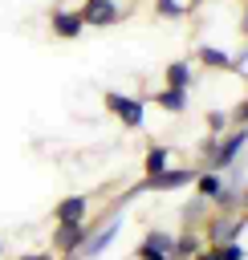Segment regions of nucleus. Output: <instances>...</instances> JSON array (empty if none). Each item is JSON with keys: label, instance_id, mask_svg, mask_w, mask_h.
<instances>
[{"label": "nucleus", "instance_id": "f257e3e1", "mask_svg": "<svg viewBox=\"0 0 248 260\" xmlns=\"http://www.w3.org/2000/svg\"><path fill=\"white\" fill-rule=\"evenodd\" d=\"M106 110H110L126 130H142V122H146V98H142V93L110 89V93H106Z\"/></svg>", "mask_w": 248, "mask_h": 260}, {"label": "nucleus", "instance_id": "f03ea898", "mask_svg": "<svg viewBox=\"0 0 248 260\" xmlns=\"http://www.w3.org/2000/svg\"><path fill=\"white\" fill-rule=\"evenodd\" d=\"M49 32L57 41H77L85 32V20H81V8L77 4H53L49 12Z\"/></svg>", "mask_w": 248, "mask_h": 260}, {"label": "nucleus", "instance_id": "7ed1b4c3", "mask_svg": "<svg viewBox=\"0 0 248 260\" xmlns=\"http://www.w3.org/2000/svg\"><path fill=\"white\" fill-rule=\"evenodd\" d=\"M77 8H81L85 28H110V24H118L126 16V4L122 0H81Z\"/></svg>", "mask_w": 248, "mask_h": 260}, {"label": "nucleus", "instance_id": "20e7f679", "mask_svg": "<svg viewBox=\"0 0 248 260\" xmlns=\"http://www.w3.org/2000/svg\"><path fill=\"white\" fill-rule=\"evenodd\" d=\"M89 232H94V228H89L85 219H73V223H57L49 244H53V252H57V256H77V252H81V244L89 240Z\"/></svg>", "mask_w": 248, "mask_h": 260}, {"label": "nucleus", "instance_id": "39448f33", "mask_svg": "<svg viewBox=\"0 0 248 260\" xmlns=\"http://www.w3.org/2000/svg\"><path fill=\"white\" fill-rule=\"evenodd\" d=\"M195 167H167V171H159V175H150V179H142V187L138 191H154V195H163V191H179V187H191L195 183Z\"/></svg>", "mask_w": 248, "mask_h": 260}, {"label": "nucleus", "instance_id": "423d86ee", "mask_svg": "<svg viewBox=\"0 0 248 260\" xmlns=\"http://www.w3.org/2000/svg\"><path fill=\"white\" fill-rule=\"evenodd\" d=\"M248 146V130L240 126V130H232V134H224L220 142H215V150H211V158L203 162L207 171H228L236 158H240V150Z\"/></svg>", "mask_w": 248, "mask_h": 260}, {"label": "nucleus", "instance_id": "0eeeda50", "mask_svg": "<svg viewBox=\"0 0 248 260\" xmlns=\"http://www.w3.org/2000/svg\"><path fill=\"white\" fill-rule=\"evenodd\" d=\"M244 211H220L211 223H203L207 232H203V240L207 244H228V240H240V232H244Z\"/></svg>", "mask_w": 248, "mask_h": 260}, {"label": "nucleus", "instance_id": "6e6552de", "mask_svg": "<svg viewBox=\"0 0 248 260\" xmlns=\"http://www.w3.org/2000/svg\"><path fill=\"white\" fill-rule=\"evenodd\" d=\"M191 61H195V65H203L207 73H228V69H236V57H232L228 49L211 45V41H199V45H195V53H191Z\"/></svg>", "mask_w": 248, "mask_h": 260}, {"label": "nucleus", "instance_id": "1a4fd4ad", "mask_svg": "<svg viewBox=\"0 0 248 260\" xmlns=\"http://www.w3.org/2000/svg\"><path fill=\"white\" fill-rule=\"evenodd\" d=\"M118 228H122V223H118V219H110L106 228H98V232H89V240L81 244V252H77V260H98V256H102V252H106V248H110V244L118 240Z\"/></svg>", "mask_w": 248, "mask_h": 260}, {"label": "nucleus", "instance_id": "9d476101", "mask_svg": "<svg viewBox=\"0 0 248 260\" xmlns=\"http://www.w3.org/2000/svg\"><path fill=\"white\" fill-rule=\"evenodd\" d=\"M89 195H65V199H57V207H53V223H73V219H85L89 215Z\"/></svg>", "mask_w": 248, "mask_h": 260}, {"label": "nucleus", "instance_id": "9b49d317", "mask_svg": "<svg viewBox=\"0 0 248 260\" xmlns=\"http://www.w3.org/2000/svg\"><path fill=\"white\" fill-rule=\"evenodd\" d=\"M146 102H154L163 114H187V89H179V85H163V89H154Z\"/></svg>", "mask_w": 248, "mask_h": 260}, {"label": "nucleus", "instance_id": "f8f14e48", "mask_svg": "<svg viewBox=\"0 0 248 260\" xmlns=\"http://www.w3.org/2000/svg\"><path fill=\"white\" fill-rule=\"evenodd\" d=\"M191 81H195V61H191V57H179V61H167V65H163V85L191 89Z\"/></svg>", "mask_w": 248, "mask_h": 260}, {"label": "nucleus", "instance_id": "ddd939ff", "mask_svg": "<svg viewBox=\"0 0 248 260\" xmlns=\"http://www.w3.org/2000/svg\"><path fill=\"white\" fill-rule=\"evenodd\" d=\"M171 162H175V150H171V146H163V142H154V146L142 154V179H150V175L167 171Z\"/></svg>", "mask_w": 248, "mask_h": 260}, {"label": "nucleus", "instance_id": "4468645a", "mask_svg": "<svg viewBox=\"0 0 248 260\" xmlns=\"http://www.w3.org/2000/svg\"><path fill=\"white\" fill-rule=\"evenodd\" d=\"M203 244H207V240H203V236H199L195 228H187V232H179V236H175V248H171V260H195Z\"/></svg>", "mask_w": 248, "mask_h": 260}, {"label": "nucleus", "instance_id": "2eb2a0df", "mask_svg": "<svg viewBox=\"0 0 248 260\" xmlns=\"http://www.w3.org/2000/svg\"><path fill=\"white\" fill-rule=\"evenodd\" d=\"M220 187H224L220 171H207V167H203V171L195 175V195H199V199H207V203H211V199L220 195Z\"/></svg>", "mask_w": 248, "mask_h": 260}, {"label": "nucleus", "instance_id": "dca6fc26", "mask_svg": "<svg viewBox=\"0 0 248 260\" xmlns=\"http://www.w3.org/2000/svg\"><path fill=\"white\" fill-rule=\"evenodd\" d=\"M195 8L187 4V0H154V16H163V20H183V16H191Z\"/></svg>", "mask_w": 248, "mask_h": 260}, {"label": "nucleus", "instance_id": "f3484780", "mask_svg": "<svg viewBox=\"0 0 248 260\" xmlns=\"http://www.w3.org/2000/svg\"><path fill=\"white\" fill-rule=\"evenodd\" d=\"M211 207H220V211H240V191L224 183V187H220V195L211 199Z\"/></svg>", "mask_w": 248, "mask_h": 260}, {"label": "nucleus", "instance_id": "a211bd4d", "mask_svg": "<svg viewBox=\"0 0 248 260\" xmlns=\"http://www.w3.org/2000/svg\"><path fill=\"white\" fill-rule=\"evenodd\" d=\"M232 122V114L228 110H207V118H203V126H207V134H215V138H224V126Z\"/></svg>", "mask_w": 248, "mask_h": 260}, {"label": "nucleus", "instance_id": "6ab92c4d", "mask_svg": "<svg viewBox=\"0 0 248 260\" xmlns=\"http://www.w3.org/2000/svg\"><path fill=\"white\" fill-rule=\"evenodd\" d=\"M142 240H146V244H154V248H163V252H171V248H175V232H167V228H150Z\"/></svg>", "mask_w": 248, "mask_h": 260}, {"label": "nucleus", "instance_id": "aec40b11", "mask_svg": "<svg viewBox=\"0 0 248 260\" xmlns=\"http://www.w3.org/2000/svg\"><path fill=\"white\" fill-rule=\"evenodd\" d=\"M134 260H171V252H163V248H154V244L138 240V248H134Z\"/></svg>", "mask_w": 248, "mask_h": 260}, {"label": "nucleus", "instance_id": "412c9836", "mask_svg": "<svg viewBox=\"0 0 248 260\" xmlns=\"http://www.w3.org/2000/svg\"><path fill=\"white\" fill-rule=\"evenodd\" d=\"M232 122H236V126H248V98H240V102L232 106Z\"/></svg>", "mask_w": 248, "mask_h": 260}, {"label": "nucleus", "instance_id": "4be33fe9", "mask_svg": "<svg viewBox=\"0 0 248 260\" xmlns=\"http://www.w3.org/2000/svg\"><path fill=\"white\" fill-rule=\"evenodd\" d=\"M20 260H57V252H53V248H49V252H24Z\"/></svg>", "mask_w": 248, "mask_h": 260}, {"label": "nucleus", "instance_id": "5701e85b", "mask_svg": "<svg viewBox=\"0 0 248 260\" xmlns=\"http://www.w3.org/2000/svg\"><path fill=\"white\" fill-rule=\"evenodd\" d=\"M240 211L248 215V191H240Z\"/></svg>", "mask_w": 248, "mask_h": 260}, {"label": "nucleus", "instance_id": "b1692460", "mask_svg": "<svg viewBox=\"0 0 248 260\" xmlns=\"http://www.w3.org/2000/svg\"><path fill=\"white\" fill-rule=\"evenodd\" d=\"M0 252H4V244H0Z\"/></svg>", "mask_w": 248, "mask_h": 260}]
</instances>
